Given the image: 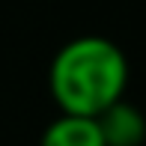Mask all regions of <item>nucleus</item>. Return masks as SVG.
<instances>
[{
    "label": "nucleus",
    "instance_id": "f257e3e1",
    "mask_svg": "<svg viewBox=\"0 0 146 146\" xmlns=\"http://www.w3.org/2000/svg\"><path fill=\"white\" fill-rule=\"evenodd\" d=\"M128 57L104 36H78L54 54L48 90L60 113L98 116L128 90Z\"/></svg>",
    "mask_w": 146,
    "mask_h": 146
},
{
    "label": "nucleus",
    "instance_id": "f03ea898",
    "mask_svg": "<svg viewBox=\"0 0 146 146\" xmlns=\"http://www.w3.org/2000/svg\"><path fill=\"white\" fill-rule=\"evenodd\" d=\"M96 122L102 128L104 146H140L146 140V116L125 98L104 108L96 116Z\"/></svg>",
    "mask_w": 146,
    "mask_h": 146
},
{
    "label": "nucleus",
    "instance_id": "7ed1b4c3",
    "mask_svg": "<svg viewBox=\"0 0 146 146\" xmlns=\"http://www.w3.org/2000/svg\"><path fill=\"white\" fill-rule=\"evenodd\" d=\"M39 146H104V137H102L96 116L60 113L42 131Z\"/></svg>",
    "mask_w": 146,
    "mask_h": 146
}]
</instances>
